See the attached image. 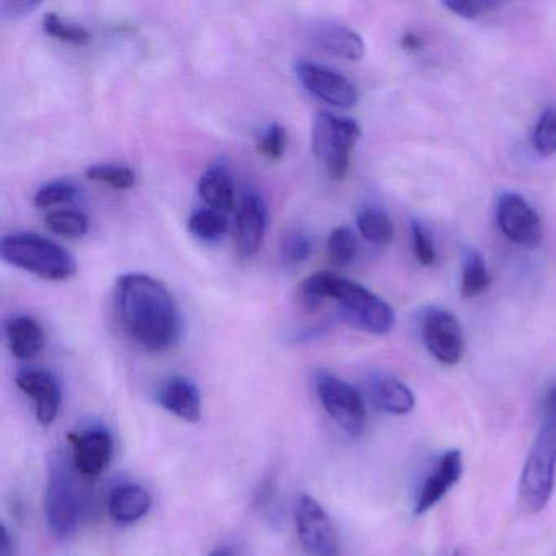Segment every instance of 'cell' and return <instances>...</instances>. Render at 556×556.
<instances>
[{
	"mask_svg": "<svg viewBox=\"0 0 556 556\" xmlns=\"http://www.w3.org/2000/svg\"><path fill=\"white\" fill-rule=\"evenodd\" d=\"M115 304L123 330L142 350L162 353L180 338V312L159 279L144 273L123 275L116 281Z\"/></svg>",
	"mask_w": 556,
	"mask_h": 556,
	"instance_id": "1",
	"label": "cell"
},
{
	"mask_svg": "<svg viewBox=\"0 0 556 556\" xmlns=\"http://www.w3.org/2000/svg\"><path fill=\"white\" fill-rule=\"evenodd\" d=\"M301 302L315 311L321 302L333 299L340 314L359 330L370 334H387L395 325V312L379 295L359 282L341 278L333 273H315L301 285Z\"/></svg>",
	"mask_w": 556,
	"mask_h": 556,
	"instance_id": "2",
	"label": "cell"
},
{
	"mask_svg": "<svg viewBox=\"0 0 556 556\" xmlns=\"http://www.w3.org/2000/svg\"><path fill=\"white\" fill-rule=\"evenodd\" d=\"M2 260L48 281H64L77 271L76 258L47 237L31 232L9 233L0 242Z\"/></svg>",
	"mask_w": 556,
	"mask_h": 556,
	"instance_id": "3",
	"label": "cell"
},
{
	"mask_svg": "<svg viewBox=\"0 0 556 556\" xmlns=\"http://www.w3.org/2000/svg\"><path fill=\"white\" fill-rule=\"evenodd\" d=\"M73 458L56 454L48 470L45 493V517L48 529L56 539H70L79 529L84 514V497L76 478Z\"/></svg>",
	"mask_w": 556,
	"mask_h": 556,
	"instance_id": "4",
	"label": "cell"
},
{
	"mask_svg": "<svg viewBox=\"0 0 556 556\" xmlns=\"http://www.w3.org/2000/svg\"><path fill=\"white\" fill-rule=\"evenodd\" d=\"M556 478V421L542 418L519 481V503L527 514H539L552 500Z\"/></svg>",
	"mask_w": 556,
	"mask_h": 556,
	"instance_id": "5",
	"label": "cell"
},
{
	"mask_svg": "<svg viewBox=\"0 0 556 556\" xmlns=\"http://www.w3.org/2000/svg\"><path fill=\"white\" fill-rule=\"evenodd\" d=\"M361 126L354 119L320 112L312 125V151L333 180H343L351 152L359 141Z\"/></svg>",
	"mask_w": 556,
	"mask_h": 556,
	"instance_id": "6",
	"label": "cell"
},
{
	"mask_svg": "<svg viewBox=\"0 0 556 556\" xmlns=\"http://www.w3.org/2000/svg\"><path fill=\"white\" fill-rule=\"evenodd\" d=\"M314 382L318 400L328 416L333 419L334 425L350 438H359L366 428L367 419L366 406L361 393L327 370H318Z\"/></svg>",
	"mask_w": 556,
	"mask_h": 556,
	"instance_id": "7",
	"label": "cell"
},
{
	"mask_svg": "<svg viewBox=\"0 0 556 556\" xmlns=\"http://www.w3.org/2000/svg\"><path fill=\"white\" fill-rule=\"evenodd\" d=\"M295 530L311 556H340V539L327 510L315 497L299 494L294 506Z\"/></svg>",
	"mask_w": 556,
	"mask_h": 556,
	"instance_id": "8",
	"label": "cell"
},
{
	"mask_svg": "<svg viewBox=\"0 0 556 556\" xmlns=\"http://www.w3.org/2000/svg\"><path fill=\"white\" fill-rule=\"evenodd\" d=\"M421 338L429 353L445 366H454L464 354V331L452 312L428 307L419 320Z\"/></svg>",
	"mask_w": 556,
	"mask_h": 556,
	"instance_id": "9",
	"label": "cell"
},
{
	"mask_svg": "<svg viewBox=\"0 0 556 556\" xmlns=\"http://www.w3.org/2000/svg\"><path fill=\"white\" fill-rule=\"evenodd\" d=\"M294 73L308 93L328 105L337 109H353L359 99L356 86L348 77L321 64L301 60L294 64Z\"/></svg>",
	"mask_w": 556,
	"mask_h": 556,
	"instance_id": "10",
	"label": "cell"
},
{
	"mask_svg": "<svg viewBox=\"0 0 556 556\" xmlns=\"http://www.w3.org/2000/svg\"><path fill=\"white\" fill-rule=\"evenodd\" d=\"M497 223L510 242L535 249L543 239L542 220L520 194L504 193L497 200Z\"/></svg>",
	"mask_w": 556,
	"mask_h": 556,
	"instance_id": "11",
	"label": "cell"
},
{
	"mask_svg": "<svg viewBox=\"0 0 556 556\" xmlns=\"http://www.w3.org/2000/svg\"><path fill=\"white\" fill-rule=\"evenodd\" d=\"M73 447L74 467L77 473L86 478H97L109 468L113 457V438L105 428L93 426L80 432L70 434Z\"/></svg>",
	"mask_w": 556,
	"mask_h": 556,
	"instance_id": "12",
	"label": "cell"
},
{
	"mask_svg": "<svg viewBox=\"0 0 556 556\" xmlns=\"http://www.w3.org/2000/svg\"><path fill=\"white\" fill-rule=\"evenodd\" d=\"M268 229V207L262 194L249 191L236 214V243L242 258H252L262 249Z\"/></svg>",
	"mask_w": 556,
	"mask_h": 556,
	"instance_id": "13",
	"label": "cell"
},
{
	"mask_svg": "<svg viewBox=\"0 0 556 556\" xmlns=\"http://www.w3.org/2000/svg\"><path fill=\"white\" fill-rule=\"evenodd\" d=\"M462 473H464L462 452L457 448L444 452L419 486L415 503L416 516L429 513L435 504L441 503L445 494L460 480Z\"/></svg>",
	"mask_w": 556,
	"mask_h": 556,
	"instance_id": "14",
	"label": "cell"
},
{
	"mask_svg": "<svg viewBox=\"0 0 556 556\" xmlns=\"http://www.w3.org/2000/svg\"><path fill=\"white\" fill-rule=\"evenodd\" d=\"M17 386L34 403L35 415L43 426L56 421L63 403L60 380L50 370L27 369L17 376Z\"/></svg>",
	"mask_w": 556,
	"mask_h": 556,
	"instance_id": "15",
	"label": "cell"
},
{
	"mask_svg": "<svg viewBox=\"0 0 556 556\" xmlns=\"http://www.w3.org/2000/svg\"><path fill=\"white\" fill-rule=\"evenodd\" d=\"M366 393L370 403L387 415H408L416 405L413 390L390 374L377 372L367 377Z\"/></svg>",
	"mask_w": 556,
	"mask_h": 556,
	"instance_id": "16",
	"label": "cell"
},
{
	"mask_svg": "<svg viewBox=\"0 0 556 556\" xmlns=\"http://www.w3.org/2000/svg\"><path fill=\"white\" fill-rule=\"evenodd\" d=\"M162 408L188 422H198L203 412L201 392L193 380L184 376H172L162 383L157 393Z\"/></svg>",
	"mask_w": 556,
	"mask_h": 556,
	"instance_id": "17",
	"label": "cell"
},
{
	"mask_svg": "<svg viewBox=\"0 0 556 556\" xmlns=\"http://www.w3.org/2000/svg\"><path fill=\"white\" fill-rule=\"evenodd\" d=\"M312 41L325 53L348 61H361L366 54L363 37L351 28L338 24H321L312 30Z\"/></svg>",
	"mask_w": 556,
	"mask_h": 556,
	"instance_id": "18",
	"label": "cell"
},
{
	"mask_svg": "<svg viewBox=\"0 0 556 556\" xmlns=\"http://www.w3.org/2000/svg\"><path fill=\"white\" fill-rule=\"evenodd\" d=\"M151 506L152 497L149 491L141 484L131 483V481L118 484L110 493V516L122 526H131V523L138 522L142 517L148 516Z\"/></svg>",
	"mask_w": 556,
	"mask_h": 556,
	"instance_id": "19",
	"label": "cell"
},
{
	"mask_svg": "<svg viewBox=\"0 0 556 556\" xmlns=\"http://www.w3.org/2000/svg\"><path fill=\"white\" fill-rule=\"evenodd\" d=\"M198 191L211 210L230 213L236 206V190L229 168L223 164H214L204 172L198 184Z\"/></svg>",
	"mask_w": 556,
	"mask_h": 556,
	"instance_id": "20",
	"label": "cell"
},
{
	"mask_svg": "<svg viewBox=\"0 0 556 556\" xmlns=\"http://www.w3.org/2000/svg\"><path fill=\"white\" fill-rule=\"evenodd\" d=\"M5 337H8L9 350L18 359H31L43 350V328L28 315L12 317L5 325Z\"/></svg>",
	"mask_w": 556,
	"mask_h": 556,
	"instance_id": "21",
	"label": "cell"
},
{
	"mask_svg": "<svg viewBox=\"0 0 556 556\" xmlns=\"http://www.w3.org/2000/svg\"><path fill=\"white\" fill-rule=\"evenodd\" d=\"M357 229L367 242L374 245H390L395 237V227L386 211L366 206L357 213Z\"/></svg>",
	"mask_w": 556,
	"mask_h": 556,
	"instance_id": "22",
	"label": "cell"
},
{
	"mask_svg": "<svg viewBox=\"0 0 556 556\" xmlns=\"http://www.w3.org/2000/svg\"><path fill=\"white\" fill-rule=\"evenodd\" d=\"M490 286V273L483 255L477 250H470L465 255L464 271H462V298L471 299L486 291Z\"/></svg>",
	"mask_w": 556,
	"mask_h": 556,
	"instance_id": "23",
	"label": "cell"
},
{
	"mask_svg": "<svg viewBox=\"0 0 556 556\" xmlns=\"http://www.w3.org/2000/svg\"><path fill=\"white\" fill-rule=\"evenodd\" d=\"M188 229L197 239L204 240V242H216L226 236L229 230V220L220 211L206 207V210L193 213L188 220Z\"/></svg>",
	"mask_w": 556,
	"mask_h": 556,
	"instance_id": "24",
	"label": "cell"
},
{
	"mask_svg": "<svg viewBox=\"0 0 556 556\" xmlns=\"http://www.w3.org/2000/svg\"><path fill=\"white\" fill-rule=\"evenodd\" d=\"M328 258L338 268L351 265L357 255L356 233L350 227H338L330 233L327 243Z\"/></svg>",
	"mask_w": 556,
	"mask_h": 556,
	"instance_id": "25",
	"label": "cell"
},
{
	"mask_svg": "<svg viewBox=\"0 0 556 556\" xmlns=\"http://www.w3.org/2000/svg\"><path fill=\"white\" fill-rule=\"evenodd\" d=\"M45 224L50 232L67 237V239L86 236L89 230V219L79 211H54V213L48 214Z\"/></svg>",
	"mask_w": 556,
	"mask_h": 556,
	"instance_id": "26",
	"label": "cell"
},
{
	"mask_svg": "<svg viewBox=\"0 0 556 556\" xmlns=\"http://www.w3.org/2000/svg\"><path fill=\"white\" fill-rule=\"evenodd\" d=\"M43 30L51 38H56L64 43L87 45L90 41V34L86 27L76 22L64 21L56 12L45 15Z\"/></svg>",
	"mask_w": 556,
	"mask_h": 556,
	"instance_id": "27",
	"label": "cell"
},
{
	"mask_svg": "<svg viewBox=\"0 0 556 556\" xmlns=\"http://www.w3.org/2000/svg\"><path fill=\"white\" fill-rule=\"evenodd\" d=\"M87 178L99 184L109 185L115 190H131L136 184V174L126 165L100 164L87 168Z\"/></svg>",
	"mask_w": 556,
	"mask_h": 556,
	"instance_id": "28",
	"label": "cell"
},
{
	"mask_svg": "<svg viewBox=\"0 0 556 556\" xmlns=\"http://www.w3.org/2000/svg\"><path fill=\"white\" fill-rule=\"evenodd\" d=\"M80 198V190L67 180H54L41 187L35 194V204L41 210L58 206V204L73 203Z\"/></svg>",
	"mask_w": 556,
	"mask_h": 556,
	"instance_id": "29",
	"label": "cell"
},
{
	"mask_svg": "<svg viewBox=\"0 0 556 556\" xmlns=\"http://www.w3.org/2000/svg\"><path fill=\"white\" fill-rule=\"evenodd\" d=\"M281 260L285 265L298 266L311 256L312 243L307 233L301 229H292L282 236Z\"/></svg>",
	"mask_w": 556,
	"mask_h": 556,
	"instance_id": "30",
	"label": "cell"
},
{
	"mask_svg": "<svg viewBox=\"0 0 556 556\" xmlns=\"http://www.w3.org/2000/svg\"><path fill=\"white\" fill-rule=\"evenodd\" d=\"M533 148L540 155H552L556 152V106L546 109L536 123L533 131Z\"/></svg>",
	"mask_w": 556,
	"mask_h": 556,
	"instance_id": "31",
	"label": "cell"
},
{
	"mask_svg": "<svg viewBox=\"0 0 556 556\" xmlns=\"http://www.w3.org/2000/svg\"><path fill=\"white\" fill-rule=\"evenodd\" d=\"M442 5L458 17L473 21V18L483 17V15L503 8V2H497V0H445Z\"/></svg>",
	"mask_w": 556,
	"mask_h": 556,
	"instance_id": "32",
	"label": "cell"
},
{
	"mask_svg": "<svg viewBox=\"0 0 556 556\" xmlns=\"http://www.w3.org/2000/svg\"><path fill=\"white\" fill-rule=\"evenodd\" d=\"M288 148V135L281 125H269L263 129L258 139V149L269 161H279Z\"/></svg>",
	"mask_w": 556,
	"mask_h": 556,
	"instance_id": "33",
	"label": "cell"
},
{
	"mask_svg": "<svg viewBox=\"0 0 556 556\" xmlns=\"http://www.w3.org/2000/svg\"><path fill=\"white\" fill-rule=\"evenodd\" d=\"M413 245H415L416 258L425 266H432L435 263L434 243L428 227L419 220L412 223Z\"/></svg>",
	"mask_w": 556,
	"mask_h": 556,
	"instance_id": "34",
	"label": "cell"
},
{
	"mask_svg": "<svg viewBox=\"0 0 556 556\" xmlns=\"http://www.w3.org/2000/svg\"><path fill=\"white\" fill-rule=\"evenodd\" d=\"M38 5L40 2H35V0H14V2L4 0V2H0V12L4 18H22L25 15H30Z\"/></svg>",
	"mask_w": 556,
	"mask_h": 556,
	"instance_id": "35",
	"label": "cell"
},
{
	"mask_svg": "<svg viewBox=\"0 0 556 556\" xmlns=\"http://www.w3.org/2000/svg\"><path fill=\"white\" fill-rule=\"evenodd\" d=\"M14 553V539H12L8 527H4V529H2V545H0V556H15Z\"/></svg>",
	"mask_w": 556,
	"mask_h": 556,
	"instance_id": "36",
	"label": "cell"
},
{
	"mask_svg": "<svg viewBox=\"0 0 556 556\" xmlns=\"http://www.w3.org/2000/svg\"><path fill=\"white\" fill-rule=\"evenodd\" d=\"M402 48L406 51H419L422 48V40L415 34L405 35L402 38Z\"/></svg>",
	"mask_w": 556,
	"mask_h": 556,
	"instance_id": "37",
	"label": "cell"
},
{
	"mask_svg": "<svg viewBox=\"0 0 556 556\" xmlns=\"http://www.w3.org/2000/svg\"><path fill=\"white\" fill-rule=\"evenodd\" d=\"M210 556H233L232 549L227 548V546H220L216 552L211 553Z\"/></svg>",
	"mask_w": 556,
	"mask_h": 556,
	"instance_id": "38",
	"label": "cell"
},
{
	"mask_svg": "<svg viewBox=\"0 0 556 556\" xmlns=\"http://www.w3.org/2000/svg\"><path fill=\"white\" fill-rule=\"evenodd\" d=\"M452 556H460V555H458V552H455L454 555H452Z\"/></svg>",
	"mask_w": 556,
	"mask_h": 556,
	"instance_id": "39",
	"label": "cell"
}]
</instances>
